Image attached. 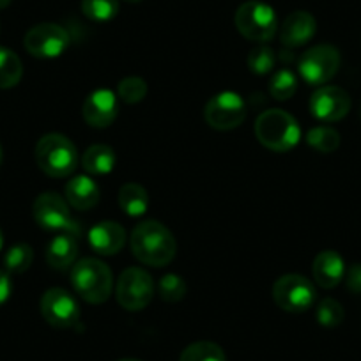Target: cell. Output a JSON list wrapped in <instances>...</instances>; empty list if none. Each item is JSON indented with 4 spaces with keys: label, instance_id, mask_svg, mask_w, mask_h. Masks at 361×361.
<instances>
[{
    "label": "cell",
    "instance_id": "obj_30",
    "mask_svg": "<svg viewBox=\"0 0 361 361\" xmlns=\"http://www.w3.org/2000/svg\"><path fill=\"white\" fill-rule=\"evenodd\" d=\"M315 315H317L319 324L324 326V328H336V326L342 324L343 317H345L342 305L336 300H333V298L322 300L321 303H319L317 314Z\"/></svg>",
    "mask_w": 361,
    "mask_h": 361
},
{
    "label": "cell",
    "instance_id": "obj_1",
    "mask_svg": "<svg viewBox=\"0 0 361 361\" xmlns=\"http://www.w3.org/2000/svg\"><path fill=\"white\" fill-rule=\"evenodd\" d=\"M131 252L145 266L163 267L176 257V238L163 224L147 220L133 228L130 239Z\"/></svg>",
    "mask_w": 361,
    "mask_h": 361
},
{
    "label": "cell",
    "instance_id": "obj_16",
    "mask_svg": "<svg viewBox=\"0 0 361 361\" xmlns=\"http://www.w3.org/2000/svg\"><path fill=\"white\" fill-rule=\"evenodd\" d=\"M89 243L99 255H116L126 243V231L117 221H99L89 231Z\"/></svg>",
    "mask_w": 361,
    "mask_h": 361
},
{
    "label": "cell",
    "instance_id": "obj_10",
    "mask_svg": "<svg viewBox=\"0 0 361 361\" xmlns=\"http://www.w3.org/2000/svg\"><path fill=\"white\" fill-rule=\"evenodd\" d=\"M32 213L36 224L47 231H62L73 235L78 234V227L71 218L68 204L57 193H41L34 200Z\"/></svg>",
    "mask_w": 361,
    "mask_h": 361
},
{
    "label": "cell",
    "instance_id": "obj_27",
    "mask_svg": "<svg viewBox=\"0 0 361 361\" xmlns=\"http://www.w3.org/2000/svg\"><path fill=\"white\" fill-rule=\"evenodd\" d=\"M34 260V252L29 245L22 243V245H15L13 248H9V252L4 257V266L6 269L11 271V273H25L30 266H32Z\"/></svg>",
    "mask_w": 361,
    "mask_h": 361
},
{
    "label": "cell",
    "instance_id": "obj_20",
    "mask_svg": "<svg viewBox=\"0 0 361 361\" xmlns=\"http://www.w3.org/2000/svg\"><path fill=\"white\" fill-rule=\"evenodd\" d=\"M82 166L87 173L92 176H105L116 166V152L105 144L90 145L82 156Z\"/></svg>",
    "mask_w": 361,
    "mask_h": 361
},
{
    "label": "cell",
    "instance_id": "obj_31",
    "mask_svg": "<svg viewBox=\"0 0 361 361\" xmlns=\"http://www.w3.org/2000/svg\"><path fill=\"white\" fill-rule=\"evenodd\" d=\"M159 294L166 303H177L186 296V283L180 276L169 273L159 280Z\"/></svg>",
    "mask_w": 361,
    "mask_h": 361
},
{
    "label": "cell",
    "instance_id": "obj_14",
    "mask_svg": "<svg viewBox=\"0 0 361 361\" xmlns=\"http://www.w3.org/2000/svg\"><path fill=\"white\" fill-rule=\"evenodd\" d=\"M119 114L117 96L109 89H98L90 92L82 106V116L90 128H109Z\"/></svg>",
    "mask_w": 361,
    "mask_h": 361
},
{
    "label": "cell",
    "instance_id": "obj_3",
    "mask_svg": "<svg viewBox=\"0 0 361 361\" xmlns=\"http://www.w3.org/2000/svg\"><path fill=\"white\" fill-rule=\"evenodd\" d=\"M71 283L76 294L87 303L102 305L112 294V271L98 259H82L73 266Z\"/></svg>",
    "mask_w": 361,
    "mask_h": 361
},
{
    "label": "cell",
    "instance_id": "obj_26",
    "mask_svg": "<svg viewBox=\"0 0 361 361\" xmlns=\"http://www.w3.org/2000/svg\"><path fill=\"white\" fill-rule=\"evenodd\" d=\"M298 90V80L294 76V73H290L289 69H280L273 75L269 82V94L275 99L280 102H287V99L293 98Z\"/></svg>",
    "mask_w": 361,
    "mask_h": 361
},
{
    "label": "cell",
    "instance_id": "obj_5",
    "mask_svg": "<svg viewBox=\"0 0 361 361\" xmlns=\"http://www.w3.org/2000/svg\"><path fill=\"white\" fill-rule=\"evenodd\" d=\"M234 22L241 36L255 43H267L279 30V20L273 8L259 0H248L239 6Z\"/></svg>",
    "mask_w": 361,
    "mask_h": 361
},
{
    "label": "cell",
    "instance_id": "obj_22",
    "mask_svg": "<svg viewBox=\"0 0 361 361\" xmlns=\"http://www.w3.org/2000/svg\"><path fill=\"white\" fill-rule=\"evenodd\" d=\"M22 75L23 66L18 55L0 47V89H11L18 85Z\"/></svg>",
    "mask_w": 361,
    "mask_h": 361
},
{
    "label": "cell",
    "instance_id": "obj_8",
    "mask_svg": "<svg viewBox=\"0 0 361 361\" xmlns=\"http://www.w3.org/2000/svg\"><path fill=\"white\" fill-rule=\"evenodd\" d=\"M340 68V51L331 44H317L301 55L298 62L301 78L310 85H324Z\"/></svg>",
    "mask_w": 361,
    "mask_h": 361
},
{
    "label": "cell",
    "instance_id": "obj_25",
    "mask_svg": "<svg viewBox=\"0 0 361 361\" xmlns=\"http://www.w3.org/2000/svg\"><path fill=\"white\" fill-rule=\"evenodd\" d=\"M307 142L312 149L328 154V152H333L338 149L340 135L338 131L329 126H317L308 131Z\"/></svg>",
    "mask_w": 361,
    "mask_h": 361
},
{
    "label": "cell",
    "instance_id": "obj_38",
    "mask_svg": "<svg viewBox=\"0 0 361 361\" xmlns=\"http://www.w3.org/2000/svg\"><path fill=\"white\" fill-rule=\"evenodd\" d=\"M0 163H2V147H0Z\"/></svg>",
    "mask_w": 361,
    "mask_h": 361
},
{
    "label": "cell",
    "instance_id": "obj_23",
    "mask_svg": "<svg viewBox=\"0 0 361 361\" xmlns=\"http://www.w3.org/2000/svg\"><path fill=\"white\" fill-rule=\"evenodd\" d=\"M179 361H225V353L214 342H195L180 353Z\"/></svg>",
    "mask_w": 361,
    "mask_h": 361
},
{
    "label": "cell",
    "instance_id": "obj_11",
    "mask_svg": "<svg viewBox=\"0 0 361 361\" xmlns=\"http://www.w3.org/2000/svg\"><path fill=\"white\" fill-rule=\"evenodd\" d=\"M69 44V34L57 23H39L25 34L23 47L32 57L55 59L64 54Z\"/></svg>",
    "mask_w": 361,
    "mask_h": 361
},
{
    "label": "cell",
    "instance_id": "obj_33",
    "mask_svg": "<svg viewBox=\"0 0 361 361\" xmlns=\"http://www.w3.org/2000/svg\"><path fill=\"white\" fill-rule=\"evenodd\" d=\"M11 279L6 271H0V305H4L8 301L9 294H11Z\"/></svg>",
    "mask_w": 361,
    "mask_h": 361
},
{
    "label": "cell",
    "instance_id": "obj_34",
    "mask_svg": "<svg viewBox=\"0 0 361 361\" xmlns=\"http://www.w3.org/2000/svg\"><path fill=\"white\" fill-rule=\"evenodd\" d=\"M9 4H11V0H0V9L8 8Z\"/></svg>",
    "mask_w": 361,
    "mask_h": 361
},
{
    "label": "cell",
    "instance_id": "obj_29",
    "mask_svg": "<svg viewBox=\"0 0 361 361\" xmlns=\"http://www.w3.org/2000/svg\"><path fill=\"white\" fill-rule=\"evenodd\" d=\"M248 68L250 71H253L255 75H267L269 71H273L276 64V55L275 51L271 50L269 47H260L253 48L248 55Z\"/></svg>",
    "mask_w": 361,
    "mask_h": 361
},
{
    "label": "cell",
    "instance_id": "obj_21",
    "mask_svg": "<svg viewBox=\"0 0 361 361\" xmlns=\"http://www.w3.org/2000/svg\"><path fill=\"white\" fill-rule=\"evenodd\" d=\"M119 206L128 216H142L149 207V195L138 183H126L119 190Z\"/></svg>",
    "mask_w": 361,
    "mask_h": 361
},
{
    "label": "cell",
    "instance_id": "obj_32",
    "mask_svg": "<svg viewBox=\"0 0 361 361\" xmlns=\"http://www.w3.org/2000/svg\"><path fill=\"white\" fill-rule=\"evenodd\" d=\"M347 287L354 294H361V264H354L347 273Z\"/></svg>",
    "mask_w": 361,
    "mask_h": 361
},
{
    "label": "cell",
    "instance_id": "obj_37",
    "mask_svg": "<svg viewBox=\"0 0 361 361\" xmlns=\"http://www.w3.org/2000/svg\"><path fill=\"white\" fill-rule=\"evenodd\" d=\"M126 2H130V4H138V2H142V0H126Z\"/></svg>",
    "mask_w": 361,
    "mask_h": 361
},
{
    "label": "cell",
    "instance_id": "obj_6",
    "mask_svg": "<svg viewBox=\"0 0 361 361\" xmlns=\"http://www.w3.org/2000/svg\"><path fill=\"white\" fill-rule=\"evenodd\" d=\"M116 296L124 310L140 312L154 298V282L147 271L140 267H128L121 273Z\"/></svg>",
    "mask_w": 361,
    "mask_h": 361
},
{
    "label": "cell",
    "instance_id": "obj_18",
    "mask_svg": "<svg viewBox=\"0 0 361 361\" xmlns=\"http://www.w3.org/2000/svg\"><path fill=\"white\" fill-rule=\"evenodd\" d=\"M66 200L69 206H73L78 211H87L94 207L99 200V188L94 180L87 176H76L64 188Z\"/></svg>",
    "mask_w": 361,
    "mask_h": 361
},
{
    "label": "cell",
    "instance_id": "obj_19",
    "mask_svg": "<svg viewBox=\"0 0 361 361\" xmlns=\"http://www.w3.org/2000/svg\"><path fill=\"white\" fill-rule=\"evenodd\" d=\"M76 257H78V241L76 235L62 232L57 238H54L48 245L47 250V260L54 269H68L75 264Z\"/></svg>",
    "mask_w": 361,
    "mask_h": 361
},
{
    "label": "cell",
    "instance_id": "obj_15",
    "mask_svg": "<svg viewBox=\"0 0 361 361\" xmlns=\"http://www.w3.org/2000/svg\"><path fill=\"white\" fill-rule=\"evenodd\" d=\"M317 32V22L307 11H296L283 20L280 27V41L287 48H300L307 44Z\"/></svg>",
    "mask_w": 361,
    "mask_h": 361
},
{
    "label": "cell",
    "instance_id": "obj_2",
    "mask_svg": "<svg viewBox=\"0 0 361 361\" xmlns=\"http://www.w3.org/2000/svg\"><path fill=\"white\" fill-rule=\"evenodd\" d=\"M255 135L269 151L289 152L300 144L301 130L298 121L286 110L271 109L257 117Z\"/></svg>",
    "mask_w": 361,
    "mask_h": 361
},
{
    "label": "cell",
    "instance_id": "obj_17",
    "mask_svg": "<svg viewBox=\"0 0 361 361\" xmlns=\"http://www.w3.org/2000/svg\"><path fill=\"white\" fill-rule=\"evenodd\" d=\"M312 275H314V280L319 287L333 289L342 282L343 275H345V264L338 253L333 252V250H324L315 257Z\"/></svg>",
    "mask_w": 361,
    "mask_h": 361
},
{
    "label": "cell",
    "instance_id": "obj_36",
    "mask_svg": "<svg viewBox=\"0 0 361 361\" xmlns=\"http://www.w3.org/2000/svg\"><path fill=\"white\" fill-rule=\"evenodd\" d=\"M117 361H140V360H135V357H123V360H117Z\"/></svg>",
    "mask_w": 361,
    "mask_h": 361
},
{
    "label": "cell",
    "instance_id": "obj_12",
    "mask_svg": "<svg viewBox=\"0 0 361 361\" xmlns=\"http://www.w3.org/2000/svg\"><path fill=\"white\" fill-rule=\"evenodd\" d=\"M41 314L44 321L59 329L76 328L80 322V308L75 298L61 287L48 289L41 298Z\"/></svg>",
    "mask_w": 361,
    "mask_h": 361
},
{
    "label": "cell",
    "instance_id": "obj_9",
    "mask_svg": "<svg viewBox=\"0 0 361 361\" xmlns=\"http://www.w3.org/2000/svg\"><path fill=\"white\" fill-rule=\"evenodd\" d=\"M204 119L213 130L231 131L241 126L246 119V103L232 90L213 96L204 109Z\"/></svg>",
    "mask_w": 361,
    "mask_h": 361
},
{
    "label": "cell",
    "instance_id": "obj_4",
    "mask_svg": "<svg viewBox=\"0 0 361 361\" xmlns=\"http://www.w3.org/2000/svg\"><path fill=\"white\" fill-rule=\"evenodd\" d=\"M36 163L47 176L68 177L78 166V151L64 135L48 133L37 142Z\"/></svg>",
    "mask_w": 361,
    "mask_h": 361
},
{
    "label": "cell",
    "instance_id": "obj_24",
    "mask_svg": "<svg viewBox=\"0 0 361 361\" xmlns=\"http://www.w3.org/2000/svg\"><path fill=\"white\" fill-rule=\"evenodd\" d=\"M82 13L92 22H110L119 13V0H82Z\"/></svg>",
    "mask_w": 361,
    "mask_h": 361
},
{
    "label": "cell",
    "instance_id": "obj_7",
    "mask_svg": "<svg viewBox=\"0 0 361 361\" xmlns=\"http://www.w3.org/2000/svg\"><path fill=\"white\" fill-rule=\"evenodd\" d=\"M315 287L301 275H283L273 286V300L276 307L289 314L307 312L315 301Z\"/></svg>",
    "mask_w": 361,
    "mask_h": 361
},
{
    "label": "cell",
    "instance_id": "obj_13",
    "mask_svg": "<svg viewBox=\"0 0 361 361\" xmlns=\"http://www.w3.org/2000/svg\"><path fill=\"white\" fill-rule=\"evenodd\" d=\"M310 112L321 123H336L350 110V98L342 87L326 85L317 89L310 98Z\"/></svg>",
    "mask_w": 361,
    "mask_h": 361
},
{
    "label": "cell",
    "instance_id": "obj_35",
    "mask_svg": "<svg viewBox=\"0 0 361 361\" xmlns=\"http://www.w3.org/2000/svg\"><path fill=\"white\" fill-rule=\"evenodd\" d=\"M2 245H4V235H2V231H0V250H2Z\"/></svg>",
    "mask_w": 361,
    "mask_h": 361
},
{
    "label": "cell",
    "instance_id": "obj_28",
    "mask_svg": "<svg viewBox=\"0 0 361 361\" xmlns=\"http://www.w3.org/2000/svg\"><path fill=\"white\" fill-rule=\"evenodd\" d=\"M117 96L126 105L140 103L147 96V83L140 76H128V78L121 80L119 87H117Z\"/></svg>",
    "mask_w": 361,
    "mask_h": 361
}]
</instances>
